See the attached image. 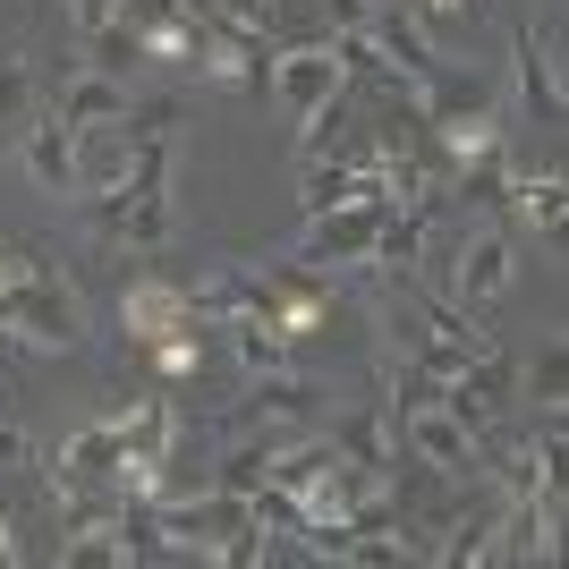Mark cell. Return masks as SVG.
<instances>
[{
    "label": "cell",
    "instance_id": "28",
    "mask_svg": "<svg viewBox=\"0 0 569 569\" xmlns=\"http://www.w3.org/2000/svg\"><path fill=\"white\" fill-rule=\"evenodd\" d=\"M417 9H426V18H476L485 0H417Z\"/></svg>",
    "mask_w": 569,
    "mask_h": 569
},
{
    "label": "cell",
    "instance_id": "16",
    "mask_svg": "<svg viewBox=\"0 0 569 569\" xmlns=\"http://www.w3.org/2000/svg\"><path fill=\"white\" fill-rule=\"evenodd\" d=\"M298 204L315 213H332V204H357V162L349 153H307V170H298Z\"/></svg>",
    "mask_w": 569,
    "mask_h": 569
},
{
    "label": "cell",
    "instance_id": "29",
    "mask_svg": "<svg viewBox=\"0 0 569 569\" xmlns=\"http://www.w3.org/2000/svg\"><path fill=\"white\" fill-rule=\"evenodd\" d=\"M9 561H18V527L0 519V569H9Z\"/></svg>",
    "mask_w": 569,
    "mask_h": 569
},
{
    "label": "cell",
    "instance_id": "18",
    "mask_svg": "<svg viewBox=\"0 0 569 569\" xmlns=\"http://www.w3.org/2000/svg\"><path fill=\"white\" fill-rule=\"evenodd\" d=\"M332 451L340 459H357V468H400V459H391V433H382V408H366V417H340L332 426Z\"/></svg>",
    "mask_w": 569,
    "mask_h": 569
},
{
    "label": "cell",
    "instance_id": "21",
    "mask_svg": "<svg viewBox=\"0 0 569 569\" xmlns=\"http://www.w3.org/2000/svg\"><path fill=\"white\" fill-rule=\"evenodd\" d=\"M307 408H315V391L298 375H281V366L256 375V417H307Z\"/></svg>",
    "mask_w": 569,
    "mask_h": 569
},
{
    "label": "cell",
    "instance_id": "2",
    "mask_svg": "<svg viewBox=\"0 0 569 569\" xmlns=\"http://www.w3.org/2000/svg\"><path fill=\"white\" fill-rule=\"evenodd\" d=\"M162 536H170V552H196V561H230V569L263 561V545H256L263 527L247 510V493H221V485H204L188 501H162Z\"/></svg>",
    "mask_w": 569,
    "mask_h": 569
},
{
    "label": "cell",
    "instance_id": "10",
    "mask_svg": "<svg viewBox=\"0 0 569 569\" xmlns=\"http://www.w3.org/2000/svg\"><path fill=\"white\" fill-rule=\"evenodd\" d=\"M128 153H137V144H128V128H77V196H111L119 179H128Z\"/></svg>",
    "mask_w": 569,
    "mask_h": 569
},
{
    "label": "cell",
    "instance_id": "12",
    "mask_svg": "<svg viewBox=\"0 0 569 569\" xmlns=\"http://www.w3.org/2000/svg\"><path fill=\"white\" fill-rule=\"evenodd\" d=\"M519 86L536 128H561V77H552V26H527L519 34Z\"/></svg>",
    "mask_w": 569,
    "mask_h": 569
},
{
    "label": "cell",
    "instance_id": "5",
    "mask_svg": "<svg viewBox=\"0 0 569 569\" xmlns=\"http://www.w3.org/2000/svg\"><path fill=\"white\" fill-rule=\"evenodd\" d=\"M119 323H128V340L162 349V340L196 332V307H188V289H179V281L144 272V281H128V289H119Z\"/></svg>",
    "mask_w": 569,
    "mask_h": 569
},
{
    "label": "cell",
    "instance_id": "26",
    "mask_svg": "<svg viewBox=\"0 0 569 569\" xmlns=\"http://www.w3.org/2000/svg\"><path fill=\"white\" fill-rule=\"evenodd\" d=\"M69 18L94 34V26H111V18H119V0H69Z\"/></svg>",
    "mask_w": 569,
    "mask_h": 569
},
{
    "label": "cell",
    "instance_id": "13",
    "mask_svg": "<svg viewBox=\"0 0 569 569\" xmlns=\"http://www.w3.org/2000/svg\"><path fill=\"white\" fill-rule=\"evenodd\" d=\"M51 119H60L69 137H77V128H111V119H128V86L102 77V69H86L69 94H60V111H51Z\"/></svg>",
    "mask_w": 569,
    "mask_h": 569
},
{
    "label": "cell",
    "instance_id": "17",
    "mask_svg": "<svg viewBox=\"0 0 569 569\" xmlns=\"http://www.w3.org/2000/svg\"><path fill=\"white\" fill-rule=\"evenodd\" d=\"M426 221H433V204H391V213H382V230H375L382 272H408V263L426 256Z\"/></svg>",
    "mask_w": 569,
    "mask_h": 569
},
{
    "label": "cell",
    "instance_id": "27",
    "mask_svg": "<svg viewBox=\"0 0 569 569\" xmlns=\"http://www.w3.org/2000/svg\"><path fill=\"white\" fill-rule=\"evenodd\" d=\"M536 391H545V408H561V349H545V375H536Z\"/></svg>",
    "mask_w": 569,
    "mask_h": 569
},
{
    "label": "cell",
    "instance_id": "23",
    "mask_svg": "<svg viewBox=\"0 0 569 569\" xmlns=\"http://www.w3.org/2000/svg\"><path fill=\"white\" fill-rule=\"evenodd\" d=\"M26 111H34V77L18 60H0V128H26Z\"/></svg>",
    "mask_w": 569,
    "mask_h": 569
},
{
    "label": "cell",
    "instance_id": "7",
    "mask_svg": "<svg viewBox=\"0 0 569 569\" xmlns=\"http://www.w3.org/2000/svg\"><path fill=\"white\" fill-rule=\"evenodd\" d=\"M391 204H332V213H315L307 221V256L298 263H366L375 256V230Z\"/></svg>",
    "mask_w": 569,
    "mask_h": 569
},
{
    "label": "cell",
    "instance_id": "3",
    "mask_svg": "<svg viewBox=\"0 0 569 569\" xmlns=\"http://www.w3.org/2000/svg\"><path fill=\"white\" fill-rule=\"evenodd\" d=\"M102 204V230L128 238V247H162L170 238V137H137V153H128V179H119L111 196H94Z\"/></svg>",
    "mask_w": 569,
    "mask_h": 569
},
{
    "label": "cell",
    "instance_id": "15",
    "mask_svg": "<svg viewBox=\"0 0 569 569\" xmlns=\"http://www.w3.org/2000/svg\"><path fill=\"white\" fill-rule=\"evenodd\" d=\"M18 137H26V170H34L51 196L77 188V137L60 128V119H34V128H18Z\"/></svg>",
    "mask_w": 569,
    "mask_h": 569
},
{
    "label": "cell",
    "instance_id": "20",
    "mask_svg": "<svg viewBox=\"0 0 569 569\" xmlns=\"http://www.w3.org/2000/svg\"><path fill=\"white\" fill-rule=\"evenodd\" d=\"M510 196H519V213L527 221H536V230H545V238H561V221H569V204H561V179H552V170H545V179H519V188H510Z\"/></svg>",
    "mask_w": 569,
    "mask_h": 569
},
{
    "label": "cell",
    "instance_id": "4",
    "mask_svg": "<svg viewBox=\"0 0 569 569\" xmlns=\"http://www.w3.org/2000/svg\"><path fill=\"white\" fill-rule=\"evenodd\" d=\"M349 69L332 60V43H298V51H272V94L289 102V119H315L323 102H340Z\"/></svg>",
    "mask_w": 569,
    "mask_h": 569
},
{
    "label": "cell",
    "instance_id": "11",
    "mask_svg": "<svg viewBox=\"0 0 569 569\" xmlns=\"http://www.w3.org/2000/svg\"><path fill=\"white\" fill-rule=\"evenodd\" d=\"M119 442H128L119 468H162L170 442H179V408H170V400H137L128 417H119Z\"/></svg>",
    "mask_w": 569,
    "mask_h": 569
},
{
    "label": "cell",
    "instance_id": "1",
    "mask_svg": "<svg viewBox=\"0 0 569 569\" xmlns=\"http://www.w3.org/2000/svg\"><path fill=\"white\" fill-rule=\"evenodd\" d=\"M0 332L26 340V349H77V340H86L77 289L60 281L34 247H0Z\"/></svg>",
    "mask_w": 569,
    "mask_h": 569
},
{
    "label": "cell",
    "instance_id": "24",
    "mask_svg": "<svg viewBox=\"0 0 569 569\" xmlns=\"http://www.w3.org/2000/svg\"><path fill=\"white\" fill-rule=\"evenodd\" d=\"M315 9H323V26H332V34H349V26L375 18V0H315Z\"/></svg>",
    "mask_w": 569,
    "mask_h": 569
},
{
    "label": "cell",
    "instance_id": "6",
    "mask_svg": "<svg viewBox=\"0 0 569 569\" xmlns=\"http://www.w3.org/2000/svg\"><path fill=\"white\" fill-rule=\"evenodd\" d=\"M400 433H408V451L426 459L433 476H468L476 468V433L459 426L442 400H426V408H400Z\"/></svg>",
    "mask_w": 569,
    "mask_h": 569
},
{
    "label": "cell",
    "instance_id": "19",
    "mask_svg": "<svg viewBox=\"0 0 569 569\" xmlns=\"http://www.w3.org/2000/svg\"><path fill=\"white\" fill-rule=\"evenodd\" d=\"M238 357H247V375H272V366H289V332L272 323V315H238Z\"/></svg>",
    "mask_w": 569,
    "mask_h": 569
},
{
    "label": "cell",
    "instance_id": "22",
    "mask_svg": "<svg viewBox=\"0 0 569 569\" xmlns=\"http://www.w3.org/2000/svg\"><path fill=\"white\" fill-rule=\"evenodd\" d=\"M263 468H272V442H263V451H256V442H238V451L221 459V476H213V485H221V493H256V485H263Z\"/></svg>",
    "mask_w": 569,
    "mask_h": 569
},
{
    "label": "cell",
    "instance_id": "14",
    "mask_svg": "<svg viewBox=\"0 0 569 569\" xmlns=\"http://www.w3.org/2000/svg\"><path fill=\"white\" fill-rule=\"evenodd\" d=\"M119 459H128L119 417L111 426H86V433H69V451H60V485H102V476H119Z\"/></svg>",
    "mask_w": 569,
    "mask_h": 569
},
{
    "label": "cell",
    "instance_id": "25",
    "mask_svg": "<svg viewBox=\"0 0 569 569\" xmlns=\"http://www.w3.org/2000/svg\"><path fill=\"white\" fill-rule=\"evenodd\" d=\"M0 468H34V442L18 426H0Z\"/></svg>",
    "mask_w": 569,
    "mask_h": 569
},
{
    "label": "cell",
    "instance_id": "8",
    "mask_svg": "<svg viewBox=\"0 0 569 569\" xmlns=\"http://www.w3.org/2000/svg\"><path fill=\"white\" fill-rule=\"evenodd\" d=\"M366 34H375V51L408 77V86H426V77L442 69V60H433V43H426V26L408 18V9H375V18H366Z\"/></svg>",
    "mask_w": 569,
    "mask_h": 569
},
{
    "label": "cell",
    "instance_id": "9",
    "mask_svg": "<svg viewBox=\"0 0 569 569\" xmlns=\"http://www.w3.org/2000/svg\"><path fill=\"white\" fill-rule=\"evenodd\" d=\"M451 289H459V307H485V298H501V289H510V238H501V230H476L468 247H459Z\"/></svg>",
    "mask_w": 569,
    "mask_h": 569
}]
</instances>
